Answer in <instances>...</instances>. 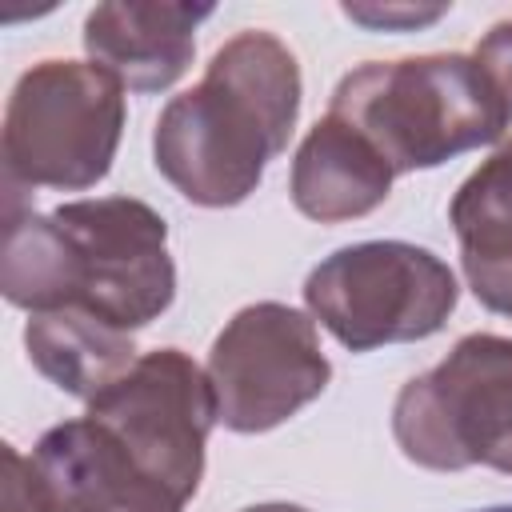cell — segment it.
Returning a JSON list of instances; mask_svg holds the SVG:
<instances>
[{
  "mask_svg": "<svg viewBox=\"0 0 512 512\" xmlns=\"http://www.w3.org/2000/svg\"><path fill=\"white\" fill-rule=\"evenodd\" d=\"M296 112V56L272 32H240L212 56L204 80L160 112L156 168L192 204H240L260 184L264 164L284 152Z\"/></svg>",
  "mask_w": 512,
  "mask_h": 512,
  "instance_id": "1",
  "label": "cell"
},
{
  "mask_svg": "<svg viewBox=\"0 0 512 512\" xmlns=\"http://www.w3.org/2000/svg\"><path fill=\"white\" fill-rule=\"evenodd\" d=\"M328 112L348 120L396 176L492 144L512 124L488 72L460 52L360 64L336 84Z\"/></svg>",
  "mask_w": 512,
  "mask_h": 512,
  "instance_id": "2",
  "label": "cell"
},
{
  "mask_svg": "<svg viewBox=\"0 0 512 512\" xmlns=\"http://www.w3.org/2000/svg\"><path fill=\"white\" fill-rule=\"evenodd\" d=\"M124 128V84L100 64L44 60L28 68L4 112L8 196L20 188H92L112 168Z\"/></svg>",
  "mask_w": 512,
  "mask_h": 512,
  "instance_id": "3",
  "label": "cell"
},
{
  "mask_svg": "<svg viewBox=\"0 0 512 512\" xmlns=\"http://www.w3.org/2000/svg\"><path fill=\"white\" fill-rule=\"evenodd\" d=\"M392 432L408 460L456 472L472 464L512 468V340L464 336L436 368L412 376L392 408Z\"/></svg>",
  "mask_w": 512,
  "mask_h": 512,
  "instance_id": "4",
  "label": "cell"
},
{
  "mask_svg": "<svg viewBox=\"0 0 512 512\" xmlns=\"http://www.w3.org/2000/svg\"><path fill=\"white\" fill-rule=\"evenodd\" d=\"M312 316L352 352L424 340L456 308V276L428 248L368 240L332 252L304 280Z\"/></svg>",
  "mask_w": 512,
  "mask_h": 512,
  "instance_id": "5",
  "label": "cell"
},
{
  "mask_svg": "<svg viewBox=\"0 0 512 512\" xmlns=\"http://www.w3.org/2000/svg\"><path fill=\"white\" fill-rule=\"evenodd\" d=\"M56 224L72 256V304L132 332L156 320L176 296L164 216L144 200L104 196L60 204Z\"/></svg>",
  "mask_w": 512,
  "mask_h": 512,
  "instance_id": "6",
  "label": "cell"
},
{
  "mask_svg": "<svg viewBox=\"0 0 512 512\" xmlns=\"http://www.w3.org/2000/svg\"><path fill=\"white\" fill-rule=\"evenodd\" d=\"M88 416L100 420L180 504L196 496L204 476V440L220 412L208 372H200L180 348L140 356L120 380L88 400Z\"/></svg>",
  "mask_w": 512,
  "mask_h": 512,
  "instance_id": "7",
  "label": "cell"
},
{
  "mask_svg": "<svg viewBox=\"0 0 512 512\" xmlns=\"http://www.w3.org/2000/svg\"><path fill=\"white\" fill-rule=\"evenodd\" d=\"M332 368L320 352L316 324L276 300L240 308L216 336L208 384L216 412L232 432H268L316 400Z\"/></svg>",
  "mask_w": 512,
  "mask_h": 512,
  "instance_id": "8",
  "label": "cell"
},
{
  "mask_svg": "<svg viewBox=\"0 0 512 512\" xmlns=\"http://www.w3.org/2000/svg\"><path fill=\"white\" fill-rule=\"evenodd\" d=\"M28 460L48 512H180L184 508L88 412L80 420L48 428Z\"/></svg>",
  "mask_w": 512,
  "mask_h": 512,
  "instance_id": "9",
  "label": "cell"
},
{
  "mask_svg": "<svg viewBox=\"0 0 512 512\" xmlns=\"http://www.w3.org/2000/svg\"><path fill=\"white\" fill-rule=\"evenodd\" d=\"M212 8L192 4H96L84 20L92 64L132 92H160L184 76L196 52V28Z\"/></svg>",
  "mask_w": 512,
  "mask_h": 512,
  "instance_id": "10",
  "label": "cell"
},
{
  "mask_svg": "<svg viewBox=\"0 0 512 512\" xmlns=\"http://www.w3.org/2000/svg\"><path fill=\"white\" fill-rule=\"evenodd\" d=\"M388 160L340 116L316 120L292 160V200L320 224L372 212L392 188Z\"/></svg>",
  "mask_w": 512,
  "mask_h": 512,
  "instance_id": "11",
  "label": "cell"
},
{
  "mask_svg": "<svg viewBox=\"0 0 512 512\" xmlns=\"http://www.w3.org/2000/svg\"><path fill=\"white\" fill-rule=\"evenodd\" d=\"M28 360L72 396H100L112 380H120L140 356L128 332L104 324L84 308L32 312L24 328Z\"/></svg>",
  "mask_w": 512,
  "mask_h": 512,
  "instance_id": "12",
  "label": "cell"
},
{
  "mask_svg": "<svg viewBox=\"0 0 512 512\" xmlns=\"http://www.w3.org/2000/svg\"><path fill=\"white\" fill-rule=\"evenodd\" d=\"M448 216L460 240V260H512V144L488 156L460 184Z\"/></svg>",
  "mask_w": 512,
  "mask_h": 512,
  "instance_id": "13",
  "label": "cell"
},
{
  "mask_svg": "<svg viewBox=\"0 0 512 512\" xmlns=\"http://www.w3.org/2000/svg\"><path fill=\"white\" fill-rule=\"evenodd\" d=\"M444 12H448L444 4H428V8H420V4H344L348 20H356L364 28H384V32H392V28H400V32L420 28V24L440 20Z\"/></svg>",
  "mask_w": 512,
  "mask_h": 512,
  "instance_id": "14",
  "label": "cell"
},
{
  "mask_svg": "<svg viewBox=\"0 0 512 512\" xmlns=\"http://www.w3.org/2000/svg\"><path fill=\"white\" fill-rule=\"evenodd\" d=\"M472 60L488 72V80L496 84V92H500V100H504V108H508V116H512V20L496 24V28L476 44Z\"/></svg>",
  "mask_w": 512,
  "mask_h": 512,
  "instance_id": "15",
  "label": "cell"
},
{
  "mask_svg": "<svg viewBox=\"0 0 512 512\" xmlns=\"http://www.w3.org/2000/svg\"><path fill=\"white\" fill-rule=\"evenodd\" d=\"M464 264V276L476 292V300L500 316L512 320V260H500V264H480V260H460Z\"/></svg>",
  "mask_w": 512,
  "mask_h": 512,
  "instance_id": "16",
  "label": "cell"
},
{
  "mask_svg": "<svg viewBox=\"0 0 512 512\" xmlns=\"http://www.w3.org/2000/svg\"><path fill=\"white\" fill-rule=\"evenodd\" d=\"M4 512H48L32 460H24L12 444H4Z\"/></svg>",
  "mask_w": 512,
  "mask_h": 512,
  "instance_id": "17",
  "label": "cell"
},
{
  "mask_svg": "<svg viewBox=\"0 0 512 512\" xmlns=\"http://www.w3.org/2000/svg\"><path fill=\"white\" fill-rule=\"evenodd\" d=\"M244 512H304L296 504H256V508H244Z\"/></svg>",
  "mask_w": 512,
  "mask_h": 512,
  "instance_id": "18",
  "label": "cell"
},
{
  "mask_svg": "<svg viewBox=\"0 0 512 512\" xmlns=\"http://www.w3.org/2000/svg\"><path fill=\"white\" fill-rule=\"evenodd\" d=\"M476 512H512V504H496V508H476Z\"/></svg>",
  "mask_w": 512,
  "mask_h": 512,
  "instance_id": "19",
  "label": "cell"
},
{
  "mask_svg": "<svg viewBox=\"0 0 512 512\" xmlns=\"http://www.w3.org/2000/svg\"><path fill=\"white\" fill-rule=\"evenodd\" d=\"M508 472H512V468H508Z\"/></svg>",
  "mask_w": 512,
  "mask_h": 512,
  "instance_id": "20",
  "label": "cell"
}]
</instances>
